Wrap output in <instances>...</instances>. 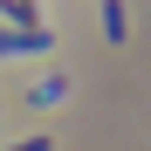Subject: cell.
Listing matches in <instances>:
<instances>
[{
	"mask_svg": "<svg viewBox=\"0 0 151 151\" xmlns=\"http://www.w3.org/2000/svg\"><path fill=\"white\" fill-rule=\"evenodd\" d=\"M103 35L124 41V0H103Z\"/></svg>",
	"mask_w": 151,
	"mask_h": 151,
	"instance_id": "3957f363",
	"label": "cell"
},
{
	"mask_svg": "<svg viewBox=\"0 0 151 151\" xmlns=\"http://www.w3.org/2000/svg\"><path fill=\"white\" fill-rule=\"evenodd\" d=\"M41 48H55L48 28H0V55H41Z\"/></svg>",
	"mask_w": 151,
	"mask_h": 151,
	"instance_id": "6da1fadb",
	"label": "cell"
},
{
	"mask_svg": "<svg viewBox=\"0 0 151 151\" xmlns=\"http://www.w3.org/2000/svg\"><path fill=\"white\" fill-rule=\"evenodd\" d=\"M7 151H48V137H21V144H7Z\"/></svg>",
	"mask_w": 151,
	"mask_h": 151,
	"instance_id": "277c9868",
	"label": "cell"
},
{
	"mask_svg": "<svg viewBox=\"0 0 151 151\" xmlns=\"http://www.w3.org/2000/svg\"><path fill=\"white\" fill-rule=\"evenodd\" d=\"M0 14H7L14 28H41V7L35 0H0Z\"/></svg>",
	"mask_w": 151,
	"mask_h": 151,
	"instance_id": "7a4b0ae2",
	"label": "cell"
}]
</instances>
